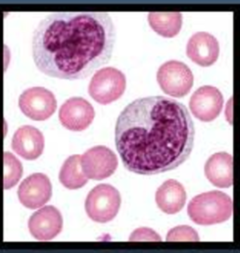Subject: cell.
Segmentation results:
<instances>
[{"instance_id": "obj_1", "label": "cell", "mask_w": 240, "mask_h": 253, "mask_svg": "<svg viewBox=\"0 0 240 253\" xmlns=\"http://www.w3.org/2000/svg\"><path fill=\"white\" fill-rule=\"evenodd\" d=\"M193 120L182 103L166 96L133 100L120 112L115 142L123 166L138 175L177 169L190 156Z\"/></svg>"}, {"instance_id": "obj_2", "label": "cell", "mask_w": 240, "mask_h": 253, "mask_svg": "<svg viewBox=\"0 0 240 253\" xmlns=\"http://www.w3.org/2000/svg\"><path fill=\"white\" fill-rule=\"evenodd\" d=\"M115 42V25L107 12H54L34 32L33 58L49 77L81 80L110 61Z\"/></svg>"}, {"instance_id": "obj_3", "label": "cell", "mask_w": 240, "mask_h": 253, "mask_svg": "<svg viewBox=\"0 0 240 253\" xmlns=\"http://www.w3.org/2000/svg\"><path fill=\"white\" fill-rule=\"evenodd\" d=\"M232 198L225 192L213 190L193 197L187 207L189 218L197 225L209 226L228 221L233 214Z\"/></svg>"}, {"instance_id": "obj_4", "label": "cell", "mask_w": 240, "mask_h": 253, "mask_svg": "<svg viewBox=\"0 0 240 253\" xmlns=\"http://www.w3.org/2000/svg\"><path fill=\"white\" fill-rule=\"evenodd\" d=\"M120 194L119 190L108 184H101L93 188L85 199L87 216L97 223L112 221L120 210Z\"/></svg>"}, {"instance_id": "obj_5", "label": "cell", "mask_w": 240, "mask_h": 253, "mask_svg": "<svg viewBox=\"0 0 240 253\" xmlns=\"http://www.w3.org/2000/svg\"><path fill=\"white\" fill-rule=\"evenodd\" d=\"M125 86L126 80L122 72L113 67H105L93 75L88 93L96 102L107 105L120 98Z\"/></svg>"}, {"instance_id": "obj_6", "label": "cell", "mask_w": 240, "mask_h": 253, "mask_svg": "<svg viewBox=\"0 0 240 253\" xmlns=\"http://www.w3.org/2000/svg\"><path fill=\"white\" fill-rule=\"evenodd\" d=\"M157 81L166 94L174 97H183L190 91L194 78L186 64L170 60L159 68Z\"/></svg>"}, {"instance_id": "obj_7", "label": "cell", "mask_w": 240, "mask_h": 253, "mask_svg": "<svg viewBox=\"0 0 240 253\" xmlns=\"http://www.w3.org/2000/svg\"><path fill=\"white\" fill-rule=\"evenodd\" d=\"M19 107L30 119L44 121L56 111L57 100L55 95L47 88L35 86L26 89L20 95Z\"/></svg>"}, {"instance_id": "obj_8", "label": "cell", "mask_w": 240, "mask_h": 253, "mask_svg": "<svg viewBox=\"0 0 240 253\" xmlns=\"http://www.w3.org/2000/svg\"><path fill=\"white\" fill-rule=\"evenodd\" d=\"M80 165L87 179L101 181L115 173L118 167V158L107 146L97 145L81 155Z\"/></svg>"}, {"instance_id": "obj_9", "label": "cell", "mask_w": 240, "mask_h": 253, "mask_svg": "<svg viewBox=\"0 0 240 253\" xmlns=\"http://www.w3.org/2000/svg\"><path fill=\"white\" fill-rule=\"evenodd\" d=\"M224 106V96L215 86L204 85L192 94L189 108L192 114L202 122L214 121Z\"/></svg>"}, {"instance_id": "obj_10", "label": "cell", "mask_w": 240, "mask_h": 253, "mask_svg": "<svg viewBox=\"0 0 240 253\" xmlns=\"http://www.w3.org/2000/svg\"><path fill=\"white\" fill-rule=\"evenodd\" d=\"M52 196V185L49 178L41 173L32 174L26 178L18 189L20 202L29 209H38L45 205Z\"/></svg>"}, {"instance_id": "obj_11", "label": "cell", "mask_w": 240, "mask_h": 253, "mask_svg": "<svg viewBox=\"0 0 240 253\" xmlns=\"http://www.w3.org/2000/svg\"><path fill=\"white\" fill-rule=\"evenodd\" d=\"M28 226L31 235L36 240L51 241L63 229V217L56 207L44 206L30 217Z\"/></svg>"}, {"instance_id": "obj_12", "label": "cell", "mask_w": 240, "mask_h": 253, "mask_svg": "<svg viewBox=\"0 0 240 253\" xmlns=\"http://www.w3.org/2000/svg\"><path fill=\"white\" fill-rule=\"evenodd\" d=\"M95 116L93 106L82 97H71L59 110L60 123L66 128L80 131L87 128Z\"/></svg>"}, {"instance_id": "obj_13", "label": "cell", "mask_w": 240, "mask_h": 253, "mask_svg": "<svg viewBox=\"0 0 240 253\" xmlns=\"http://www.w3.org/2000/svg\"><path fill=\"white\" fill-rule=\"evenodd\" d=\"M186 54L191 61L199 66H212L219 58V42L209 33H196L187 42Z\"/></svg>"}, {"instance_id": "obj_14", "label": "cell", "mask_w": 240, "mask_h": 253, "mask_svg": "<svg viewBox=\"0 0 240 253\" xmlns=\"http://www.w3.org/2000/svg\"><path fill=\"white\" fill-rule=\"evenodd\" d=\"M12 149L26 160H36L43 152L44 136L42 132L33 126L19 127L12 138Z\"/></svg>"}, {"instance_id": "obj_15", "label": "cell", "mask_w": 240, "mask_h": 253, "mask_svg": "<svg viewBox=\"0 0 240 253\" xmlns=\"http://www.w3.org/2000/svg\"><path fill=\"white\" fill-rule=\"evenodd\" d=\"M205 175L217 188H230L234 184V159L227 152L213 154L205 164Z\"/></svg>"}, {"instance_id": "obj_16", "label": "cell", "mask_w": 240, "mask_h": 253, "mask_svg": "<svg viewBox=\"0 0 240 253\" xmlns=\"http://www.w3.org/2000/svg\"><path fill=\"white\" fill-rule=\"evenodd\" d=\"M155 200L164 213L177 214L185 205L186 191L180 182L171 179L159 187Z\"/></svg>"}, {"instance_id": "obj_17", "label": "cell", "mask_w": 240, "mask_h": 253, "mask_svg": "<svg viewBox=\"0 0 240 253\" xmlns=\"http://www.w3.org/2000/svg\"><path fill=\"white\" fill-rule=\"evenodd\" d=\"M148 22L158 35L164 38H174L180 32L182 15L180 12H150Z\"/></svg>"}, {"instance_id": "obj_18", "label": "cell", "mask_w": 240, "mask_h": 253, "mask_svg": "<svg viewBox=\"0 0 240 253\" xmlns=\"http://www.w3.org/2000/svg\"><path fill=\"white\" fill-rule=\"evenodd\" d=\"M81 155L75 154L67 158L61 167L59 181L68 190H79L86 185L88 179L80 165Z\"/></svg>"}, {"instance_id": "obj_19", "label": "cell", "mask_w": 240, "mask_h": 253, "mask_svg": "<svg viewBox=\"0 0 240 253\" xmlns=\"http://www.w3.org/2000/svg\"><path fill=\"white\" fill-rule=\"evenodd\" d=\"M23 175L22 163L11 152H4V190L15 187Z\"/></svg>"}, {"instance_id": "obj_20", "label": "cell", "mask_w": 240, "mask_h": 253, "mask_svg": "<svg viewBox=\"0 0 240 253\" xmlns=\"http://www.w3.org/2000/svg\"><path fill=\"white\" fill-rule=\"evenodd\" d=\"M167 242H199L198 233L190 226L181 225L172 229L167 235Z\"/></svg>"}, {"instance_id": "obj_21", "label": "cell", "mask_w": 240, "mask_h": 253, "mask_svg": "<svg viewBox=\"0 0 240 253\" xmlns=\"http://www.w3.org/2000/svg\"><path fill=\"white\" fill-rule=\"evenodd\" d=\"M161 237L149 228L136 229L129 237V242H161Z\"/></svg>"}]
</instances>
